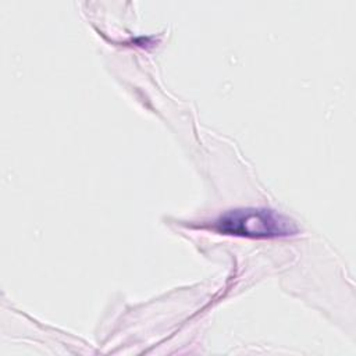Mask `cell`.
Instances as JSON below:
<instances>
[{
  "label": "cell",
  "instance_id": "1",
  "mask_svg": "<svg viewBox=\"0 0 356 356\" xmlns=\"http://www.w3.org/2000/svg\"><path fill=\"white\" fill-rule=\"evenodd\" d=\"M214 229L225 235L249 238L288 236L298 232L292 220L267 209L231 210L214 221Z\"/></svg>",
  "mask_w": 356,
  "mask_h": 356
}]
</instances>
